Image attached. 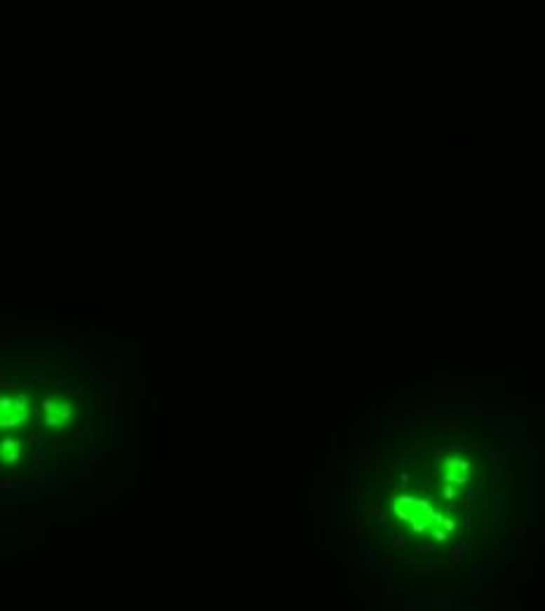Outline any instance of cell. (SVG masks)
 <instances>
[{
	"mask_svg": "<svg viewBox=\"0 0 545 611\" xmlns=\"http://www.w3.org/2000/svg\"><path fill=\"white\" fill-rule=\"evenodd\" d=\"M76 419V407L71 400L64 398H47L38 407V421L45 428H64Z\"/></svg>",
	"mask_w": 545,
	"mask_h": 611,
	"instance_id": "obj_1",
	"label": "cell"
},
{
	"mask_svg": "<svg viewBox=\"0 0 545 611\" xmlns=\"http://www.w3.org/2000/svg\"><path fill=\"white\" fill-rule=\"evenodd\" d=\"M24 454H26V447L22 440L17 438H8L0 442V461L3 463H10V466H17V463L24 461Z\"/></svg>",
	"mask_w": 545,
	"mask_h": 611,
	"instance_id": "obj_3",
	"label": "cell"
},
{
	"mask_svg": "<svg viewBox=\"0 0 545 611\" xmlns=\"http://www.w3.org/2000/svg\"><path fill=\"white\" fill-rule=\"evenodd\" d=\"M31 416V402L26 395H3L0 398V431L22 428Z\"/></svg>",
	"mask_w": 545,
	"mask_h": 611,
	"instance_id": "obj_2",
	"label": "cell"
}]
</instances>
